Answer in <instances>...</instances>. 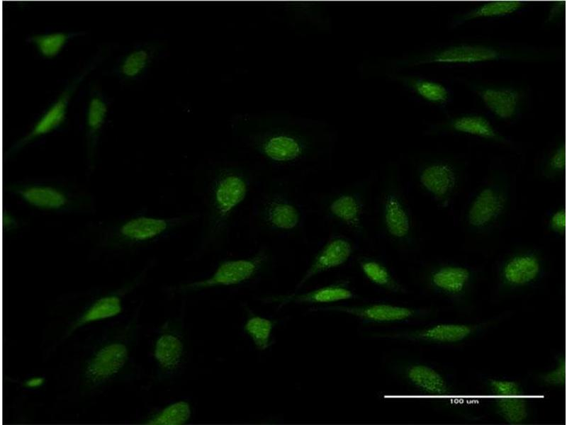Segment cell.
<instances>
[{"label": "cell", "mask_w": 567, "mask_h": 425, "mask_svg": "<svg viewBox=\"0 0 567 425\" xmlns=\"http://www.w3.org/2000/svg\"><path fill=\"white\" fill-rule=\"evenodd\" d=\"M230 128L235 138L270 164L308 171L330 162L336 142L325 123L285 113L237 114Z\"/></svg>", "instance_id": "cell-1"}, {"label": "cell", "mask_w": 567, "mask_h": 425, "mask_svg": "<svg viewBox=\"0 0 567 425\" xmlns=\"http://www.w3.org/2000/svg\"><path fill=\"white\" fill-rule=\"evenodd\" d=\"M251 185V174L242 166L222 164L215 167L207 186L197 252H213L224 246L234 215Z\"/></svg>", "instance_id": "cell-2"}, {"label": "cell", "mask_w": 567, "mask_h": 425, "mask_svg": "<svg viewBox=\"0 0 567 425\" xmlns=\"http://www.w3.org/2000/svg\"><path fill=\"white\" fill-rule=\"evenodd\" d=\"M377 207L378 225L384 237L399 251L413 250L417 243L413 219L395 164H389L383 174Z\"/></svg>", "instance_id": "cell-3"}, {"label": "cell", "mask_w": 567, "mask_h": 425, "mask_svg": "<svg viewBox=\"0 0 567 425\" xmlns=\"http://www.w3.org/2000/svg\"><path fill=\"white\" fill-rule=\"evenodd\" d=\"M549 58V52L533 48L461 43L414 54L395 60L393 65L406 67L433 63L473 64L495 60L538 61Z\"/></svg>", "instance_id": "cell-4"}, {"label": "cell", "mask_w": 567, "mask_h": 425, "mask_svg": "<svg viewBox=\"0 0 567 425\" xmlns=\"http://www.w3.org/2000/svg\"><path fill=\"white\" fill-rule=\"evenodd\" d=\"M371 182L362 179L322 197L320 208L330 220L349 230L358 239L367 241V212Z\"/></svg>", "instance_id": "cell-5"}, {"label": "cell", "mask_w": 567, "mask_h": 425, "mask_svg": "<svg viewBox=\"0 0 567 425\" xmlns=\"http://www.w3.org/2000/svg\"><path fill=\"white\" fill-rule=\"evenodd\" d=\"M254 213L259 227L271 234H294L302 228L304 223V213L301 205L281 186H275L266 191Z\"/></svg>", "instance_id": "cell-6"}, {"label": "cell", "mask_w": 567, "mask_h": 425, "mask_svg": "<svg viewBox=\"0 0 567 425\" xmlns=\"http://www.w3.org/2000/svg\"><path fill=\"white\" fill-rule=\"evenodd\" d=\"M271 263V252L263 247L250 256L221 261L209 277L179 285L175 292L189 294L210 288L237 285L265 271Z\"/></svg>", "instance_id": "cell-7"}, {"label": "cell", "mask_w": 567, "mask_h": 425, "mask_svg": "<svg viewBox=\"0 0 567 425\" xmlns=\"http://www.w3.org/2000/svg\"><path fill=\"white\" fill-rule=\"evenodd\" d=\"M509 203V192L503 179H492L472 198L465 213V222L472 231L491 229L503 217Z\"/></svg>", "instance_id": "cell-8"}, {"label": "cell", "mask_w": 567, "mask_h": 425, "mask_svg": "<svg viewBox=\"0 0 567 425\" xmlns=\"http://www.w3.org/2000/svg\"><path fill=\"white\" fill-rule=\"evenodd\" d=\"M415 177L420 188L444 207L450 203L460 181L456 166L451 162L441 159H430L420 162Z\"/></svg>", "instance_id": "cell-9"}, {"label": "cell", "mask_w": 567, "mask_h": 425, "mask_svg": "<svg viewBox=\"0 0 567 425\" xmlns=\"http://www.w3.org/2000/svg\"><path fill=\"white\" fill-rule=\"evenodd\" d=\"M186 354L181 317L167 320L162 326L154 347V357L164 378H172L181 370Z\"/></svg>", "instance_id": "cell-10"}, {"label": "cell", "mask_w": 567, "mask_h": 425, "mask_svg": "<svg viewBox=\"0 0 567 425\" xmlns=\"http://www.w3.org/2000/svg\"><path fill=\"white\" fill-rule=\"evenodd\" d=\"M197 217L196 213L170 217L138 216L124 222L119 228V234L130 242H147L185 227Z\"/></svg>", "instance_id": "cell-11"}, {"label": "cell", "mask_w": 567, "mask_h": 425, "mask_svg": "<svg viewBox=\"0 0 567 425\" xmlns=\"http://www.w3.org/2000/svg\"><path fill=\"white\" fill-rule=\"evenodd\" d=\"M470 87L484 106L500 120L515 118L525 105L526 93L521 88L476 82L471 83Z\"/></svg>", "instance_id": "cell-12"}, {"label": "cell", "mask_w": 567, "mask_h": 425, "mask_svg": "<svg viewBox=\"0 0 567 425\" xmlns=\"http://www.w3.org/2000/svg\"><path fill=\"white\" fill-rule=\"evenodd\" d=\"M543 268L539 253L531 249L520 250L504 260L499 269V280L510 289L527 286L539 278Z\"/></svg>", "instance_id": "cell-13"}, {"label": "cell", "mask_w": 567, "mask_h": 425, "mask_svg": "<svg viewBox=\"0 0 567 425\" xmlns=\"http://www.w3.org/2000/svg\"><path fill=\"white\" fill-rule=\"evenodd\" d=\"M354 241L342 234H333L319 249L296 288L319 273L338 268L346 264L356 251Z\"/></svg>", "instance_id": "cell-14"}, {"label": "cell", "mask_w": 567, "mask_h": 425, "mask_svg": "<svg viewBox=\"0 0 567 425\" xmlns=\"http://www.w3.org/2000/svg\"><path fill=\"white\" fill-rule=\"evenodd\" d=\"M128 358V350L124 344L114 342L103 346L86 364V380L92 385L105 382L124 367Z\"/></svg>", "instance_id": "cell-15"}, {"label": "cell", "mask_w": 567, "mask_h": 425, "mask_svg": "<svg viewBox=\"0 0 567 425\" xmlns=\"http://www.w3.org/2000/svg\"><path fill=\"white\" fill-rule=\"evenodd\" d=\"M470 268L459 264L439 265L427 275V282L432 289L444 295L458 297L469 289L473 279Z\"/></svg>", "instance_id": "cell-16"}, {"label": "cell", "mask_w": 567, "mask_h": 425, "mask_svg": "<svg viewBox=\"0 0 567 425\" xmlns=\"http://www.w3.org/2000/svg\"><path fill=\"white\" fill-rule=\"evenodd\" d=\"M310 311H334L344 312L369 322H393L412 317L414 310L389 304H373L366 306L349 307L342 305L312 308Z\"/></svg>", "instance_id": "cell-17"}, {"label": "cell", "mask_w": 567, "mask_h": 425, "mask_svg": "<svg viewBox=\"0 0 567 425\" xmlns=\"http://www.w3.org/2000/svg\"><path fill=\"white\" fill-rule=\"evenodd\" d=\"M94 65L95 64L92 63L91 66H89L88 68L85 69V70L81 74L77 76L74 80L71 82V84L62 92L57 101L39 120L30 134L19 141L18 144H16V145L14 147L16 149L25 145V144L36 137L48 133L62 123L65 118L67 105L72 95L76 90L78 84L82 81L89 71L94 68Z\"/></svg>", "instance_id": "cell-18"}, {"label": "cell", "mask_w": 567, "mask_h": 425, "mask_svg": "<svg viewBox=\"0 0 567 425\" xmlns=\"http://www.w3.org/2000/svg\"><path fill=\"white\" fill-rule=\"evenodd\" d=\"M354 297L349 281L342 280L301 294H290L266 297L264 301L277 302L284 305L295 303H328L352 299Z\"/></svg>", "instance_id": "cell-19"}, {"label": "cell", "mask_w": 567, "mask_h": 425, "mask_svg": "<svg viewBox=\"0 0 567 425\" xmlns=\"http://www.w3.org/2000/svg\"><path fill=\"white\" fill-rule=\"evenodd\" d=\"M437 131H449L479 137L483 139L506 144L507 139L498 132L484 116L464 114L452 118L437 126Z\"/></svg>", "instance_id": "cell-20"}, {"label": "cell", "mask_w": 567, "mask_h": 425, "mask_svg": "<svg viewBox=\"0 0 567 425\" xmlns=\"http://www.w3.org/2000/svg\"><path fill=\"white\" fill-rule=\"evenodd\" d=\"M25 202L44 210H59L67 206V194L55 187L46 185H26L14 189Z\"/></svg>", "instance_id": "cell-21"}, {"label": "cell", "mask_w": 567, "mask_h": 425, "mask_svg": "<svg viewBox=\"0 0 567 425\" xmlns=\"http://www.w3.org/2000/svg\"><path fill=\"white\" fill-rule=\"evenodd\" d=\"M475 328L468 324L444 323L435 324L407 334V337L417 341L433 343H456L470 336Z\"/></svg>", "instance_id": "cell-22"}, {"label": "cell", "mask_w": 567, "mask_h": 425, "mask_svg": "<svg viewBox=\"0 0 567 425\" xmlns=\"http://www.w3.org/2000/svg\"><path fill=\"white\" fill-rule=\"evenodd\" d=\"M393 81L401 84L422 99L435 104H444L448 102L450 94L443 84L430 79L405 75L389 74Z\"/></svg>", "instance_id": "cell-23"}, {"label": "cell", "mask_w": 567, "mask_h": 425, "mask_svg": "<svg viewBox=\"0 0 567 425\" xmlns=\"http://www.w3.org/2000/svg\"><path fill=\"white\" fill-rule=\"evenodd\" d=\"M405 376L415 387L425 393L444 395L449 392V386L443 375L430 366L412 365L407 368Z\"/></svg>", "instance_id": "cell-24"}, {"label": "cell", "mask_w": 567, "mask_h": 425, "mask_svg": "<svg viewBox=\"0 0 567 425\" xmlns=\"http://www.w3.org/2000/svg\"><path fill=\"white\" fill-rule=\"evenodd\" d=\"M527 2L522 1H491L484 3L466 13L456 16L451 23L452 28L469 21L487 17L510 15L522 8Z\"/></svg>", "instance_id": "cell-25"}, {"label": "cell", "mask_w": 567, "mask_h": 425, "mask_svg": "<svg viewBox=\"0 0 567 425\" xmlns=\"http://www.w3.org/2000/svg\"><path fill=\"white\" fill-rule=\"evenodd\" d=\"M357 262L362 273L374 285L394 293L404 291L403 285L381 261L371 256H360Z\"/></svg>", "instance_id": "cell-26"}, {"label": "cell", "mask_w": 567, "mask_h": 425, "mask_svg": "<svg viewBox=\"0 0 567 425\" xmlns=\"http://www.w3.org/2000/svg\"><path fill=\"white\" fill-rule=\"evenodd\" d=\"M163 46L159 42H152L135 49L123 60L120 72L126 78L133 79L140 76L152 64L160 53Z\"/></svg>", "instance_id": "cell-27"}, {"label": "cell", "mask_w": 567, "mask_h": 425, "mask_svg": "<svg viewBox=\"0 0 567 425\" xmlns=\"http://www.w3.org/2000/svg\"><path fill=\"white\" fill-rule=\"evenodd\" d=\"M247 318L243 326L244 332L249 336L257 349L264 351L271 342V333L275 326L272 319L262 317L253 312L247 307H244Z\"/></svg>", "instance_id": "cell-28"}, {"label": "cell", "mask_w": 567, "mask_h": 425, "mask_svg": "<svg viewBox=\"0 0 567 425\" xmlns=\"http://www.w3.org/2000/svg\"><path fill=\"white\" fill-rule=\"evenodd\" d=\"M192 416V407L186 400L169 404L152 414L145 422L152 425H182L188 423Z\"/></svg>", "instance_id": "cell-29"}, {"label": "cell", "mask_w": 567, "mask_h": 425, "mask_svg": "<svg viewBox=\"0 0 567 425\" xmlns=\"http://www.w3.org/2000/svg\"><path fill=\"white\" fill-rule=\"evenodd\" d=\"M495 407L496 412L510 424H522L529 416L528 403L522 395L498 397Z\"/></svg>", "instance_id": "cell-30"}, {"label": "cell", "mask_w": 567, "mask_h": 425, "mask_svg": "<svg viewBox=\"0 0 567 425\" xmlns=\"http://www.w3.org/2000/svg\"><path fill=\"white\" fill-rule=\"evenodd\" d=\"M122 311L120 299L115 295L101 298L96 300L77 321L74 328L84 324L104 319L118 315Z\"/></svg>", "instance_id": "cell-31"}, {"label": "cell", "mask_w": 567, "mask_h": 425, "mask_svg": "<svg viewBox=\"0 0 567 425\" xmlns=\"http://www.w3.org/2000/svg\"><path fill=\"white\" fill-rule=\"evenodd\" d=\"M107 112V106L102 98L96 95L93 96L89 102L87 116L89 152L95 147L98 134L105 121Z\"/></svg>", "instance_id": "cell-32"}, {"label": "cell", "mask_w": 567, "mask_h": 425, "mask_svg": "<svg viewBox=\"0 0 567 425\" xmlns=\"http://www.w3.org/2000/svg\"><path fill=\"white\" fill-rule=\"evenodd\" d=\"M78 34L55 33L47 35H38L32 36L29 40L36 45L43 56L47 58H52L59 54L70 38Z\"/></svg>", "instance_id": "cell-33"}, {"label": "cell", "mask_w": 567, "mask_h": 425, "mask_svg": "<svg viewBox=\"0 0 567 425\" xmlns=\"http://www.w3.org/2000/svg\"><path fill=\"white\" fill-rule=\"evenodd\" d=\"M566 144L559 142L545 159L541 166V174L547 178H556L565 174L566 164Z\"/></svg>", "instance_id": "cell-34"}, {"label": "cell", "mask_w": 567, "mask_h": 425, "mask_svg": "<svg viewBox=\"0 0 567 425\" xmlns=\"http://www.w3.org/2000/svg\"><path fill=\"white\" fill-rule=\"evenodd\" d=\"M488 387L491 392L498 397L523 395L522 387L515 381L492 379L488 381Z\"/></svg>", "instance_id": "cell-35"}, {"label": "cell", "mask_w": 567, "mask_h": 425, "mask_svg": "<svg viewBox=\"0 0 567 425\" xmlns=\"http://www.w3.org/2000/svg\"><path fill=\"white\" fill-rule=\"evenodd\" d=\"M542 381L549 385L563 386L566 380V363L565 356L558 359L556 367L541 376Z\"/></svg>", "instance_id": "cell-36"}, {"label": "cell", "mask_w": 567, "mask_h": 425, "mask_svg": "<svg viewBox=\"0 0 567 425\" xmlns=\"http://www.w3.org/2000/svg\"><path fill=\"white\" fill-rule=\"evenodd\" d=\"M547 227L551 232L563 236L566 228V209L563 206L554 210L547 220Z\"/></svg>", "instance_id": "cell-37"}, {"label": "cell", "mask_w": 567, "mask_h": 425, "mask_svg": "<svg viewBox=\"0 0 567 425\" xmlns=\"http://www.w3.org/2000/svg\"><path fill=\"white\" fill-rule=\"evenodd\" d=\"M566 1H556L551 4L546 18L547 23H555L565 15Z\"/></svg>", "instance_id": "cell-38"}, {"label": "cell", "mask_w": 567, "mask_h": 425, "mask_svg": "<svg viewBox=\"0 0 567 425\" xmlns=\"http://www.w3.org/2000/svg\"><path fill=\"white\" fill-rule=\"evenodd\" d=\"M16 225V220L8 212H4L3 215V226L6 230H11Z\"/></svg>", "instance_id": "cell-39"}, {"label": "cell", "mask_w": 567, "mask_h": 425, "mask_svg": "<svg viewBox=\"0 0 567 425\" xmlns=\"http://www.w3.org/2000/svg\"><path fill=\"white\" fill-rule=\"evenodd\" d=\"M45 382L44 378H32L25 382V386L29 388H36L40 387Z\"/></svg>", "instance_id": "cell-40"}]
</instances>
